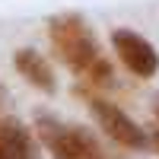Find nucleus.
<instances>
[{"instance_id":"3","label":"nucleus","mask_w":159,"mask_h":159,"mask_svg":"<svg viewBox=\"0 0 159 159\" xmlns=\"http://www.w3.org/2000/svg\"><path fill=\"white\" fill-rule=\"evenodd\" d=\"M89 111H92V118H96V124H99L115 143H121V147H127V150H147V147H150V134H147V130H143L127 111L118 108L115 102L92 96Z\"/></svg>"},{"instance_id":"1","label":"nucleus","mask_w":159,"mask_h":159,"mask_svg":"<svg viewBox=\"0 0 159 159\" xmlns=\"http://www.w3.org/2000/svg\"><path fill=\"white\" fill-rule=\"evenodd\" d=\"M48 35H51V45H54L57 57L67 64L73 73L83 76L92 64L99 61V42L92 35L89 22L76 13H61L48 22Z\"/></svg>"},{"instance_id":"11","label":"nucleus","mask_w":159,"mask_h":159,"mask_svg":"<svg viewBox=\"0 0 159 159\" xmlns=\"http://www.w3.org/2000/svg\"><path fill=\"white\" fill-rule=\"evenodd\" d=\"M0 159H10V156H7V153H3V147H0Z\"/></svg>"},{"instance_id":"6","label":"nucleus","mask_w":159,"mask_h":159,"mask_svg":"<svg viewBox=\"0 0 159 159\" xmlns=\"http://www.w3.org/2000/svg\"><path fill=\"white\" fill-rule=\"evenodd\" d=\"M0 147H3V153L10 159H38L35 137L16 118H0Z\"/></svg>"},{"instance_id":"7","label":"nucleus","mask_w":159,"mask_h":159,"mask_svg":"<svg viewBox=\"0 0 159 159\" xmlns=\"http://www.w3.org/2000/svg\"><path fill=\"white\" fill-rule=\"evenodd\" d=\"M83 80H86V83H92V86H108V83H111V67L99 57V61L83 73Z\"/></svg>"},{"instance_id":"5","label":"nucleus","mask_w":159,"mask_h":159,"mask_svg":"<svg viewBox=\"0 0 159 159\" xmlns=\"http://www.w3.org/2000/svg\"><path fill=\"white\" fill-rule=\"evenodd\" d=\"M13 67L19 70V76H25L35 89L42 92H54L57 89V80H54V70H51V64L38 54L35 48H19L16 54H13Z\"/></svg>"},{"instance_id":"2","label":"nucleus","mask_w":159,"mask_h":159,"mask_svg":"<svg viewBox=\"0 0 159 159\" xmlns=\"http://www.w3.org/2000/svg\"><path fill=\"white\" fill-rule=\"evenodd\" d=\"M35 130L54 159H105L96 134L80 124H64L51 115H38Z\"/></svg>"},{"instance_id":"10","label":"nucleus","mask_w":159,"mask_h":159,"mask_svg":"<svg viewBox=\"0 0 159 159\" xmlns=\"http://www.w3.org/2000/svg\"><path fill=\"white\" fill-rule=\"evenodd\" d=\"M153 111H156V121H159V96H156V105H153Z\"/></svg>"},{"instance_id":"9","label":"nucleus","mask_w":159,"mask_h":159,"mask_svg":"<svg viewBox=\"0 0 159 159\" xmlns=\"http://www.w3.org/2000/svg\"><path fill=\"white\" fill-rule=\"evenodd\" d=\"M7 102H10V96H7V89H3V86H0V108H3V105H7Z\"/></svg>"},{"instance_id":"4","label":"nucleus","mask_w":159,"mask_h":159,"mask_svg":"<svg viewBox=\"0 0 159 159\" xmlns=\"http://www.w3.org/2000/svg\"><path fill=\"white\" fill-rule=\"evenodd\" d=\"M111 48H115L118 61H121L134 76L150 80V76L159 73V51L140 32H134V29H115L111 32Z\"/></svg>"},{"instance_id":"8","label":"nucleus","mask_w":159,"mask_h":159,"mask_svg":"<svg viewBox=\"0 0 159 159\" xmlns=\"http://www.w3.org/2000/svg\"><path fill=\"white\" fill-rule=\"evenodd\" d=\"M150 143H153V147H156V153H159V127H156L153 134H150Z\"/></svg>"}]
</instances>
